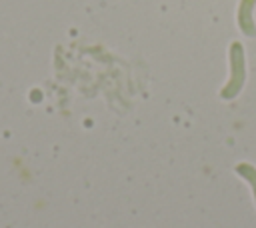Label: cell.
<instances>
[{"label": "cell", "instance_id": "1", "mask_svg": "<svg viewBox=\"0 0 256 228\" xmlns=\"http://www.w3.org/2000/svg\"><path fill=\"white\" fill-rule=\"evenodd\" d=\"M244 78H246V68H244V48L240 42H232L230 44V80L228 84L222 88L220 96L224 100H232L244 86Z\"/></svg>", "mask_w": 256, "mask_h": 228}, {"label": "cell", "instance_id": "2", "mask_svg": "<svg viewBox=\"0 0 256 228\" xmlns=\"http://www.w3.org/2000/svg\"><path fill=\"white\" fill-rule=\"evenodd\" d=\"M254 6H256V0H240V6H238V14H236L238 28L246 36H256V24H254V16H252Z\"/></svg>", "mask_w": 256, "mask_h": 228}, {"label": "cell", "instance_id": "3", "mask_svg": "<svg viewBox=\"0 0 256 228\" xmlns=\"http://www.w3.org/2000/svg\"><path fill=\"white\" fill-rule=\"evenodd\" d=\"M236 172L248 180V184L252 186L254 198H256V168H254L252 164H248V162H242V164H238V166H236Z\"/></svg>", "mask_w": 256, "mask_h": 228}]
</instances>
